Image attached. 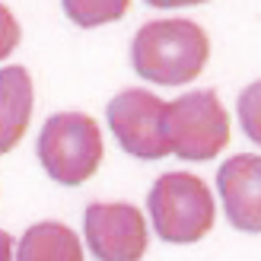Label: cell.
<instances>
[{
    "mask_svg": "<svg viewBox=\"0 0 261 261\" xmlns=\"http://www.w3.org/2000/svg\"><path fill=\"white\" fill-rule=\"evenodd\" d=\"M0 261H13V236L0 229Z\"/></svg>",
    "mask_w": 261,
    "mask_h": 261,
    "instance_id": "5bb4252c",
    "label": "cell"
},
{
    "mask_svg": "<svg viewBox=\"0 0 261 261\" xmlns=\"http://www.w3.org/2000/svg\"><path fill=\"white\" fill-rule=\"evenodd\" d=\"M147 4L160 10H175V7H198V4H207V0H147Z\"/></svg>",
    "mask_w": 261,
    "mask_h": 261,
    "instance_id": "4fadbf2b",
    "label": "cell"
},
{
    "mask_svg": "<svg viewBox=\"0 0 261 261\" xmlns=\"http://www.w3.org/2000/svg\"><path fill=\"white\" fill-rule=\"evenodd\" d=\"M109 127L118 147L137 160H163L169 156L166 140V102L150 89H121L106 109Z\"/></svg>",
    "mask_w": 261,
    "mask_h": 261,
    "instance_id": "5b68a950",
    "label": "cell"
},
{
    "mask_svg": "<svg viewBox=\"0 0 261 261\" xmlns=\"http://www.w3.org/2000/svg\"><path fill=\"white\" fill-rule=\"evenodd\" d=\"M211 61V38L194 19H153L130 42V64L150 83L185 86Z\"/></svg>",
    "mask_w": 261,
    "mask_h": 261,
    "instance_id": "6da1fadb",
    "label": "cell"
},
{
    "mask_svg": "<svg viewBox=\"0 0 261 261\" xmlns=\"http://www.w3.org/2000/svg\"><path fill=\"white\" fill-rule=\"evenodd\" d=\"M83 232L93 258L99 261H140L147 255V220L134 204L96 201L83 214Z\"/></svg>",
    "mask_w": 261,
    "mask_h": 261,
    "instance_id": "8992f818",
    "label": "cell"
},
{
    "mask_svg": "<svg viewBox=\"0 0 261 261\" xmlns=\"http://www.w3.org/2000/svg\"><path fill=\"white\" fill-rule=\"evenodd\" d=\"M16 261H83V245L70 226L45 220L22 232L16 245Z\"/></svg>",
    "mask_w": 261,
    "mask_h": 261,
    "instance_id": "9c48e42d",
    "label": "cell"
},
{
    "mask_svg": "<svg viewBox=\"0 0 261 261\" xmlns=\"http://www.w3.org/2000/svg\"><path fill=\"white\" fill-rule=\"evenodd\" d=\"M35 86L25 67H4L0 70V156L10 153L25 137L32 121Z\"/></svg>",
    "mask_w": 261,
    "mask_h": 261,
    "instance_id": "ba28073f",
    "label": "cell"
},
{
    "mask_svg": "<svg viewBox=\"0 0 261 261\" xmlns=\"http://www.w3.org/2000/svg\"><path fill=\"white\" fill-rule=\"evenodd\" d=\"M147 211L156 236L169 245L201 242L217 223V204L207 181L194 172H166L153 181Z\"/></svg>",
    "mask_w": 261,
    "mask_h": 261,
    "instance_id": "7a4b0ae2",
    "label": "cell"
},
{
    "mask_svg": "<svg viewBox=\"0 0 261 261\" xmlns=\"http://www.w3.org/2000/svg\"><path fill=\"white\" fill-rule=\"evenodd\" d=\"M236 112H239V127L245 130V137L261 147V80L249 83L239 93Z\"/></svg>",
    "mask_w": 261,
    "mask_h": 261,
    "instance_id": "8fae6325",
    "label": "cell"
},
{
    "mask_svg": "<svg viewBox=\"0 0 261 261\" xmlns=\"http://www.w3.org/2000/svg\"><path fill=\"white\" fill-rule=\"evenodd\" d=\"M64 13L73 25L80 29H96V25H106V22H118L130 0H61Z\"/></svg>",
    "mask_w": 261,
    "mask_h": 261,
    "instance_id": "30bf717a",
    "label": "cell"
},
{
    "mask_svg": "<svg viewBox=\"0 0 261 261\" xmlns=\"http://www.w3.org/2000/svg\"><path fill=\"white\" fill-rule=\"evenodd\" d=\"M22 38V29H19V19L13 16V10L7 4H0V61H7L13 51H16Z\"/></svg>",
    "mask_w": 261,
    "mask_h": 261,
    "instance_id": "7c38bea8",
    "label": "cell"
},
{
    "mask_svg": "<svg viewBox=\"0 0 261 261\" xmlns=\"http://www.w3.org/2000/svg\"><path fill=\"white\" fill-rule=\"evenodd\" d=\"M106 156L99 124L83 112H58L38 134V163L58 185L89 181Z\"/></svg>",
    "mask_w": 261,
    "mask_h": 261,
    "instance_id": "3957f363",
    "label": "cell"
},
{
    "mask_svg": "<svg viewBox=\"0 0 261 261\" xmlns=\"http://www.w3.org/2000/svg\"><path fill=\"white\" fill-rule=\"evenodd\" d=\"M169 153L188 163L214 160L229 143V115L214 89H194L166 102Z\"/></svg>",
    "mask_w": 261,
    "mask_h": 261,
    "instance_id": "277c9868",
    "label": "cell"
},
{
    "mask_svg": "<svg viewBox=\"0 0 261 261\" xmlns=\"http://www.w3.org/2000/svg\"><path fill=\"white\" fill-rule=\"evenodd\" d=\"M217 191L239 232H261V156L239 153L220 166Z\"/></svg>",
    "mask_w": 261,
    "mask_h": 261,
    "instance_id": "52a82bcc",
    "label": "cell"
}]
</instances>
